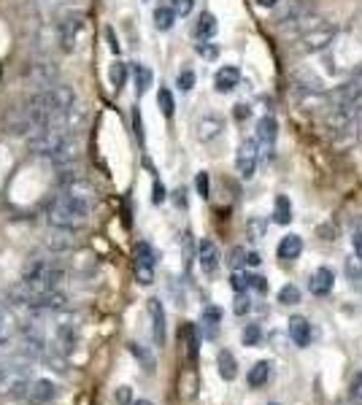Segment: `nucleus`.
I'll return each mask as SVG.
<instances>
[{
  "label": "nucleus",
  "mask_w": 362,
  "mask_h": 405,
  "mask_svg": "<svg viewBox=\"0 0 362 405\" xmlns=\"http://www.w3.org/2000/svg\"><path fill=\"white\" fill-rule=\"evenodd\" d=\"M238 82H241V71L235 68V65H225V68H219L217 71V76H214V90L217 92H232L238 87Z\"/></svg>",
  "instance_id": "obj_21"
},
{
  "label": "nucleus",
  "mask_w": 362,
  "mask_h": 405,
  "mask_svg": "<svg viewBox=\"0 0 362 405\" xmlns=\"http://www.w3.org/2000/svg\"><path fill=\"white\" fill-rule=\"evenodd\" d=\"M157 106H160V111L171 119L173 116V111H176V103H173V95H171V90H160L157 92Z\"/></svg>",
  "instance_id": "obj_34"
},
{
  "label": "nucleus",
  "mask_w": 362,
  "mask_h": 405,
  "mask_svg": "<svg viewBox=\"0 0 362 405\" xmlns=\"http://www.w3.org/2000/svg\"><path fill=\"white\" fill-rule=\"evenodd\" d=\"M354 251H357V257L362 260V232L360 235H354Z\"/></svg>",
  "instance_id": "obj_54"
},
{
  "label": "nucleus",
  "mask_w": 362,
  "mask_h": 405,
  "mask_svg": "<svg viewBox=\"0 0 362 405\" xmlns=\"http://www.w3.org/2000/svg\"><path fill=\"white\" fill-rule=\"evenodd\" d=\"M276 138H278V122L268 114V116H263V119L257 122V138H254V140H257V149L273 151Z\"/></svg>",
  "instance_id": "obj_17"
},
{
  "label": "nucleus",
  "mask_w": 362,
  "mask_h": 405,
  "mask_svg": "<svg viewBox=\"0 0 362 405\" xmlns=\"http://www.w3.org/2000/svg\"><path fill=\"white\" fill-rule=\"evenodd\" d=\"M300 251H303V238H300V235H284V238L278 241V249H276L278 260H284V262L298 260Z\"/></svg>",
  "instance_id": "obj_22"
},
{
  "label": "nucleus",
  "mask_w": 362,
  "mask_h": 405,
  "mask_svg": "<svg viewBox=\"0 0 362 405\" xmlns=\"http://www.w3.org/2000/svg\"><path fill=\"white\" fill-rule=\"evenodd\" d=\"M292 92H295V100L303 111H319L327 106V95H324V87L317 76H295L292 82Z\"/></svg>",
  "instance_id": "obj_5"
},
{
  "label": "nucleus",
  "mask_w": 362,
  "mask_h": 405,
  "mask_svg": "<svg viewBox=\"0 0 362 405\" xmlns=\"http://www.w3.org/2000/svg\"><path fill=\"white\" fill-rule=\"evenodd\" d=\"M346 273H349L352 289H354V292H362V268H354V265L349 262V265H346Z\"/></svg>",
  "instance_id": "obj_42"
},
{
  "label": "nucleus",
  "mask_w": 362,
  "mask_h": 405,
  "mask_svg": "<svg viewBox=\"0 0 362 405\" xmlns=\"http://www.w3.org/2000/svg\"><path fill=\"white\" fill-rule=\"evenodd\" d=\"M11 303L27 308V311H41V314H57V311H68V295H62L60 289H38V286H27L25 281H19L16 286H11L8 292Z\"/></svg>",
  "instance_id": "obj_1"
},
{
  "label": "nucleus",
  "mask_w": 362,
  "mask_h": 405,
  "mask_svg": "<svg viewBox=\"0 0 362 405\" xmlns=\"http://www.w3.org/2000/svg\"><path fill=\"white\" fill-rule=\"evenodd\" d=\"M232 311L238 316L249 314L252 311V300H249V292H238L235 295V306H232Z\"/></svg>",
  "instance_id": "obj_39"
},
{
  "label": "nucleus",
  "mask_w": 362,
  "mask_h": 405,
  "mask_svg": "<svg viewBox=\"0 0 362 405\" xmlns=\"http://www.w3.org/2000/svg\"><path fill=\"white\" fill-rule=\"evenodd\" d=\"M44 246L49 254H71L76 249V232L71 230H60V227H51L46 232Z\"/></svg>",
  "instance_id": "obj_11"
},
{
  "label": "nucleus",
  "mask_w": 362,
  "mask_h": 405,
  "mask_svg": "<svg viewBox=\"0 0 362 405\" xmlns=\"http://www.w3.org/2000/svg\"><path fill=\"white\" fill-rule=\"evenodd\" d=\"M278 303H284V306H298V303H300V289L292 286V284L281 286V292H278Z\"/></svg>",
  "instance_id": "obj_35"
},
{
  "label": "nucleus",
  "mask_w": 362,
  "mask_h": 405,
  "mask_svg": "<svg viewBox=\"0 0 362 405\" xmlns=\"http://www.w3.org/2000/svg\"><path fill=\"white\" fill-rule=\"evenodd\" d=\"M130 352H133L138 360L146 365V370H154V360H152V357H149V354H146L141 346H138V343H130Z\"/></svg>",
  "instance_id": "obj_43"
},
{
  "label": "nucleus",
  "mask_w": 362,
  "mask_h": 405,
  "mask_svg": "<svg viewBox=\"0 0 362 405\" xmlns=\"http://www.w3.org/2000/svg\"><path fill=\"white\" fill-rule=\"evenodd\" d=\"M154 265H157V254L154 249L141 241L136 243V260H133V273H136V281L141 286H149L154 281Z\"/></svg>",
  "instance_id": "obj_9"
},
{
  "label": "nucleus",
  "mask_w": 362,
  "mask_h": 405,
  "mask_svg": "<svg viewBox=\"0 0 362 405\" xmlns=\"http://www.w3.org/2000/svg\"><path fill=\"white\" fill-rule=\"evenodd\" d=\"M171 8H173V14H176V16H186V14L192 11V0H173V5H171Z\"/></svg>",
  "instance_id": "obj_44"
},
{
  "label": "nucleus",
  "mask_w": 362,
  "mask_h": 405,
  "mask_svg": "<svg viewBox=\"0 0 362 405\" xmlns=\"http://www.w3.org/2000/svg\"><path fill=\"white\" fill-rule=\"evenodd\" d=\"M217 46H211V44H197V54H203V57H208V60H214L217 57Z\"/></svg>",
  "instance_id": "obj_47"
},
{
  "label": "nucleus",
  "mask_w": 362,
  "mask_h": 405,
  "mask_svg": "<svg viewBox=\"0 0 362 405\" xmlns=\"http://www.w3.org/2000/svg\"><path fill=\"white\" fill-rule=\"evenodd\" d=\"M62 314L65 311H57L60 324L54 327V341H57V352L60 354H71L76 349V343H79V327H76V319Z\"/></svg>",
  "instance_id": "obj_10"
},
{
  "label": "nucleus",
  "mask_w": 362,
  "mask_h": 405,
  "mask_svg": "<svg viewBox=\"0 0 362 405\" xmlns=\"http://www.w3.org/2000/svg\"><path fill=\"white\" fill-rule=\"evenodd\" d=\"M249 114H252L249 106H235V119H243V116L249 119Z\"/></svg>",
  "instance_id": "obj_52"
},
{
  "label": "nucleus",
  "mask_w": 362,
  "mask_h": 405,
  "mask_svg": "<svg viewBox=\"0 0 362 405\" xmlns=\"http://www.w3.org/2000/svg\"><path fill=\"white\" fill-rule=\"evenodd\" d=\"M217 365H219V376H222L225 381H235V376H238V362L232 357V352L222 349V352L217 354Z\"/></svg>",
  "instance_id": "obj_25"
},
{
  "label": "nucleus",
  "mask_w": 362,
  "mask_h": 405,
  "mask_svg": "<svg viewBox=\"0 0 362 405\" xmlns=\"http://www.w3.org/2000/svg\"><path fill=\"white\" fill-rule=\"evenodd\" d=\"M106 38H108L111 51H114V54H119V44H117V36H114V30H111V27H106Z\"/></svg>",
  "instance_id": "obj_50"
},
{
  "label": "nucleus",
  "mask_w": 362,
  "mask_h": 405,
  "mask_svg": "<svg viewBox=\"0 0 362 405\" xmlns=\"http://www.w3.org/2000/svg\"><path fill=\"white\" fill-rule=\"evenodd\" d=\"M149 319H152V338H154V346H165V338H168V327H165V308L157 297L149 300Z\"/></svg>",
  "instance_id": "obj_14"
},
{
  "label": "nucleus",
  "mask_w": 362,
  "mask_h": 405,
  "mask_svg": "<svg viewBox=\"0 0 362 405\" xmlns=\"http://www.w3.org/2000/svg\"><path fill=\"white\" fill-rule=\"evenodd\" d=\"M14 338V319L5 306H0V346H8Z\"/></svg>",
  "instance_id": "obj_31"
},
{
  "label": "nucleus",
  "mask_w": 362,
  "mask_h": 405,
  "mask_svg": "<svg viewBox=\"0 0 362 405\" xmlns=\"http://www.w3.org/2000/svg\"><path fill=\"white\" fill-rule=\"evenodd\" d=\"M197 260H200V270L206 275L217 273V268H219V249H217V243L211 238H203L197 243Z\"/></svg>",
  "instance_id": "obj_16"
},
{
  "label": "nucleus",
  "mask_w": 362,
  "mask_h": 405,
  "mask_svg": "<svg viewBox=\"0 0 362 405\" xmlns=\"http://www.w3.org/2000/svg\"><path fill=\"white\" fill-rule=\"evenodd\" d=\"M54 395H57V384L49 381V378H38V381L30 384L25 403L27 405H49L51 400H54Z\"/></svg>",
  "instance_id": "obj_15"
},
{
  "label": "nucleus",
  "mask_w": 362,
  "mask_h": 405,
  "mask_svg": "<svg viewBox=\"0 0 362 405\" xmlns=\"http://www.w3.org/2000/svg\"><path fill=\"white\" fill-rule=\"evenodd\" d=\"M133 79H136V92L138 95H143V92L152 87V82H154V73L146 68V65H133Z\"/></svg>",
  "instance_id": "obj_29"
},
{
  "label": "nucleus",
  "mask_w": 362,
  "mask_h": 405,
  "mask_svg": "<svg viewBox=\"0 0 362 405\" xmlns=\"http://www.w3.org/2000/svg\"><path fill=\"white\" fill-rule=\"evenodd\" d=\"M133 405H152V403H149V400H136Z\"/></svg>",
  "instance_id": "obj_56"
},
{
  "label": "nucleus",
  "mask_w": 362,
  "mask_h": 405,
  "mask_svg": "<svg viewBox=\"0 0 362 405\" xmlns=\"http://www.w3.org/2000/svg\"><path fill=\"white\" fill-rule=\"evenodd\" d=\"M249 289H257V292H268V281L263 275H252L249 278Z\"/></svg>",
  "instance_id": "obj_46"
},
{
  "label": "nucleus",
  "mask_w": 362,
  "mask_h": 405,
  "mask_svg": "<svg viewBox=\"0 0 362 405\" xmlns=\"http://www.w3.org/2000/svg\"><path fill=\"white\" fill-rule=\"evenodd\" d=\"M227 265L232 270H241L246 265V249L243 246H235L232 251H230V260H227Z\"/></svg>",
  "instance_id": "obj_36"
},
{
  "label": "nucleus",
  "mask_w": 362,
  "mask_h": 405,
  "mask_svg": "<svg viewBox=\"0 0 362 405\" xmlns=\"http://www.w3.org/2000/svg\"><path fill=\"white\" fill-rule=\"evenodd\" d=\"M257 157H260V151H257V140H243L241 143V149H238V157H235V168H238V173L243 176V179L249 181L254 176V171H257Z\"/></svg>",
  "instance_id": "obj_12"
},
{
  "label": "nucleus",
  "mask_w": 362,
  "mask_h": 405,
  "mask_svg": "<svg viewBox=\"0 0 362 405\" xmlns=\"http://www.w3.org/2000/svg\"><path fill=\"white\" fill-rule=\"evenodd\" d=\"M90 206L57 192L51 195V200L46 203V219L51 227H60V230H71V232H79L84 230L90 222Z\"/></svg>",
  "instance_id": "obj_2"
},
{
  "label": "nucleus",
  "mask_w": 362,
  "mask_h": 405,
  "mask_svg": "<svg viewBox=\"0 0 362 405\" xmlns=\"http://www.w3.org/2000/svg\"><path fill=\"white\" fill-rule=\"evenodd\" d=\"M263 8H276V0H257Z\"/></svg>",
  "instance_id": "obj_55"
},
{
  "label": "nucleus",
  "mask_w": 362,
  "mask_h": 405,
  "mask_svg": "<svg viewBox=\"0 0 362 405\" xmlns=\"http://www.w3.org/2000/svg\"><path fill=\"white\" fill-rule=\"evenodd\" d=\"M181 338H184V346H186V357H189V362H195L197 360V343H200V338L195 332V324H184Z\"/></svg>",
  "instance_id": "obj_28"
},
{
  "label": "nucleus",
  "mask_w": 362,
  "mask_h": 405,
  "mask_svg": "<svg viewBox=\"0 0 362 405\" xmlns=\"http://www.w3.org/2000/svg\"><path fill=\"white\" fill-rule=\"evenodd\" d=\"M65 278V270L60 262L46 260V257H30L22 268V281L27 286H38V289H57L60 281Z\"/></svg>",
  "instance_id": "obj_3"
},
{
  "label": "nucleus",
  "mask_w": 362,
  "mask_h": 405,
  "mask_svg": "<svg viewBox=\"0 0 362 405\" xmlns=\"http://www.w3.org/2000/svg\"><path fill=\"white\" fill-rule=\"evenodd\" d=\"M173 22H176V14H173L171 5H160V8H154V25H157V30H171Z\"/></svg>",
  "instance_id": "obj_32"
},
{
  "label": "nucleus",
  "mask_w": 362,
  "mask_h": 405,
  "mask_svg": "<svg viewBox=\"0 0 362 405\" xmlns=\"http://www.w3.org/2000/svg\"><path fill=\"white\" fill-rule=\"evenodd\" d=\"M176 84H179L181 92H189L192 87H195V73H192L189 68H186V71H181L179 79H176Z\"/></svg>",
  "instance_id": "obj_41"
},
{
  "label": "nucleus",
  "mask_w": 362,
  "mask_h": 405,
  "mask_svg": "<svg viewBox=\"0 0 362 405\" xmlns=\"http://www.w3.org/2000/svg\"><path fill=\"white\" fill-rule=\"evenodd\" d=\"M292 219V203L287 195H278L276 197V206H273V222L276 225H289Z\"/></svg>",
  "instance_id": "obj_26"
},
{
  "label": "nucleus",
  "mask_w": 362,
  "mask_h": 405,
  "mask_svg": "<svg viewBox=\"0 0 362 405\" xmlns=\"http://www.w3.org/2000/svg\"><path fill=\"white\" fill-rule=\"evenodd\" d=\"M319 22H324V16L317 14V11H311V14H303V16L292 19V22L278 25V30H281V36H284V38H300L303 33H309L311 27H317Z\"/></svg>",
  "instance_id": "obj_13"
},
{
  "label": "nucleus",
  "mask_w": 362,
  "mask_h": 405,
  "mask_svg": "<svg viewBox=\"0 0 362 405\" xmlns=\"http://www.w3.org/2000/svg\"><path fill=\"white\" fill-rule=\"evenodd\" d=\"M222 130H225V122H222L219 116H214V114H208V116H203V119L197 122V138H200L203 143L219 138Z\"/></svg>",
  "instance_id": "obj_23"
},
{
  "label": "nucleus",
  "mask_w": 362,
  "mask_h": 405,
  "mask_svg": "<svg viewBox=\"0 0 362 405\" xmlns=\"http://www.w3.org/2000/svg\"><path fill=\"white\" fill-rule=\"evenodd\" d=\"M133 127H136V138L143 143V122H141V114L133 111Z\"/></svg>",
  "instance_id": "obj_48"
},
{
  "label": "nucleus",
  "mask_w": 362,
  "mask_h": 405,
  "mask_svg": "<svg viewBox=\"0 0 362 405\" xmlns=\"http://www.w3.org/2000/svg\"><path fill=\"white\" fill-rule=\"evenodd\" d=\"M108 82H111V87L119 92L122 87H125V82H128V65L125 62H114L111 68H108Z\"/></svg>",
  "instance_id": "obj_33"
},
{
  "label": "nucleus",
  "mask_w": 362,
  "mask_h": 405,
  "mask_svg": "<svg viewBox=\"0 0 362 405\" xmlns=\"http://www.w3.org/2000/svg\"><path fill=\"white\" fill-rule=\"evenodd\" d=\"M249 278H252V273L232 270V289L235 292H249Z\"/></svg>",
  "instance_id": "obj_37"
},
{
  "label": "nucleus",
  "mask_w": 362,
  "mask_h": 405,
  "mask_svg": "<svg viewBox=\"0 0 362 405\" xmlns=\"http://www.w3.org/2000/svg\"><path fill=\"white\" fill-rule=\"evenodd\" d=\"M243 346H257L260 343V338H263V330L257 327V324H249L246 330H243Z\"/></svg>",
  "instance_id": "obj_38"
},
{
  "label": "nucleus",
  "mask_w": 362,
  "mask_h": 405,
  "mask_svg": "<svg viewBox=\"0 0 362 405\" xmlns=\"http://www.w3.org/2000/svg\"><path fill=\"white\" fill-rule=\"evenodd\" d=\"M117 400H119V403H130V389H128V386H119Z\"/></svg>",
  "instance_id": "obj_51"
},
{
  "label": "nucleus",
  "mask_w": 362,
  "mask_h": 405,
  "mask_svg": "<svg viewBox=\"0 0 362 405\" xmlns=\"http://www.w3.org/2000/svg\"><path fill=\"white\" fill-rule=\"evenodd\" d=\"M219 319H222V314H219V308H214V306H208L206 311H203V327H206V338H214L217 332H219Z\"/></svg>",
  "instance_id": "obj_30"
},
{
  "label": "nucleus",
  "mask_w": 362,
  "mask_h": 405,
  "mask_svg": "<svg viewBox=\"0 0 362 405\" xmlns=\"http://www.w3.org/2000/svg\"><path fill=\"white\" fill-rule=\"evenodd\" d=\"M195 186H197V195L200 197H208V173H197Z\"/></svg>",
  "instance_id": "obj_45"
},
{
  "label": "nucleus",
  "mask_w": 362,
  "mask_h": 405,
  "mask_svg": "<svg viewBox=\"0 0 362 405\" xmlns=\"http://www.w3.org/2000/svg\"><path fill=\"white\" fill-rule=\"evenodd\" d=\"M311 11H317L314 3H309V0H292V3H287L284 8H278L276 22L284 25V22H292V19H298V16H303V14H311Z\"/></svg>",
  "instance_id": "obj_20"
},
{
  "label": "nucleus",
  "mask_w": 362,
  "mask_h": 405,
  "mask_svg": "<svg viewBox=\"0 0 362 405\" xmlns=\"http://www.w3.org/2000/svg\"><path fill=\"white\" fill-rule=\"evenodd\" d=\"M349 400H352V405H362V370L357 373V376H354V381H352Z\"/></svg>",
  "instance_id": "obj_40"
},
{
  "label": "nucleus",
  "mask_w": 362,
  "mask_h": 405,
  "mask_svg": "<svg viewBox=\"0 0 362 405\" xmlns=\"http://www.w3.org/2000/svg\"><path fill=\"white\" fill-rule=\"evenodd\" d=\"M246 262H249L252 268H257V265H260L263 260H260V254H246Z\"/></svg>",
  "instance_id": "obj_53"
},
{
  "label": "nucleus",
  "mask_w": 362,
  "mask_h": 405,
  "mask_svg": "<svg viewBox=\"0 0 362 405\" xmlns=\"http://www.w3.org/2000/svg\"><path fill=\"white\" fill-rule=\"evenodd\" d=\"M271 362H257L252 370H249V386L252 389H257V386H263V384H268V378H271Z\"/></svg>",
  "instance_id": "obj_27"
},
{
  "label": "nucleus",
  "mask_w": 362,
  "mask_h": 405,
  "mask_svg": "<svg viewBox=\"0 0 362 405\" xmlns=\"http://www.w3.org/2000/svg\"><path fill=\"white\" fill-rule=\"evenodd\" d=\"M30 384H33L30 367L0 362V397H5V400H25Z\"/></svg>",
  "instance_id": "obj_4"
},
{
  "label": "nucleus",
  "mask_w": 362,
  "mask_h": 405,
  "mask_svg": "<svg viewBox=\"0 0 362 405\" xmlns=\"http://www.w3.org/2000/svg\"><path fill=\"white\" fill-rule=\"evenodd\" d=\"M22 76H25V82L33 84L36 90H46V87H51V84H57L60 65H57L51 57H36V60H30V62L25 65Z\"/></svg>",
  "instance_id": "obj_7"
},
{
  "label": "nucleus",
  "mask_w": 362,
  "mask_h": 405,
  "mask_svg": "<svg viewBox=\"0 0 362 405\" xmlns=\"http://www.w3.org/2000/svg\"><path fill=\"white\" fill-rule=\"evenodd\" d=\"M333 281H335L333 270L330 268H317L314 273H311V278H309V289H311V295L324 297V295H330V292H333Z\"/></svg>",
  "instance_id": "obj_19"
},
{
  "label": "nucleus",
  "mask_w": 362,
  "mask_h": 405,
  "mask_svg": "<svg viewBox=\"0 0 362 405\" xmlns=\"http://www.w3.org/2000/svg\"><path fill=\"white\" fill-rule=\"evenodd\" d=\"M152 200H154L157 206H160V203L165 200V186H162L160 181H154V197H152Z\"/></svg>",
  "instance_id": "obj_49"
},
{
  "label": "nucleus",
  "mask_w": 362,
  "mask_h": 405,
  "mask_svg": "<svg viewBox=\"0 0 362 405\" xmlns=\"http://www.w3.org/2000/svg\"><path fill=\"white\" fill-rule=\"evenodd\" d=\"M335 36H338V27H335V22H319L317 27H311L309 33H303L300 38H298V51H303V54H319V51H324L327 46L335 41Z\"/></svg>",
  "instance_id": "obj_8"
},
{
  "label": "nucleus",
  "mask_w": 362,
  "mask_h": 405,
  "mask_svg": "<svg viewBox=\"0 0 362 405\" xmlns=\"http://www.w3.org/2000/svg\"><path fill=\"white\" fill-rule=\"evenodd\" d=\"M84 33V16L79 11H62L54 22V38L62 51H73Z\"/></svg>",
  "instance_id": "obj_6"
},
{
  "label": "nucleus",
  "mask_w": 362,
  "mask_h": 405,
  "mask_svg": "<svg viewBox=\"0 0 362 405\" xmlns=\"http://www.w3.org/2000/svg\"><path fill=\"white\" fill-rule=\"evenodd\" d=\"M287 332H289L292 343L300 346V349H306L309 341H311V324H309V319H303V316H292L289 324H287Z\"/></svg>",
  "instance_id": "obj_18"
},
{
  "label": "nucleus",
  "mask_w": 362,
  "mask_h": 405,
  "mask_svg": "<svg viewBox=\"0 0 362 405\" xmlns=\"http://www.w3.org/2000/svg\"><path fill=\"white\" fill-rule=\"evenodd\" d=\"M217 27H219V25H217V16L206 11V14H200L197 22H195V38H197V41H208V38L217 36Z\"/></svg>",
  "instance_id": "obj_24"
}]
</instances>
